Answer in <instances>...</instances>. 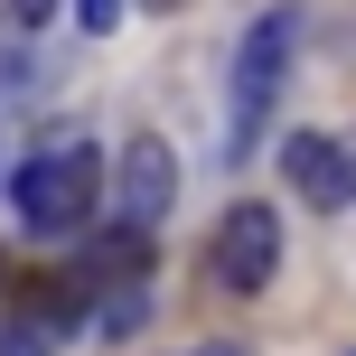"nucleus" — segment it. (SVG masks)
<instances>
[{
	"label": "nucleus",
	"mask_w": 356,
	"mask_h": 356,
	"mask_svg": "<svg viewBox=\"0 0 356 356\" xmlns=\"http://www.w3.org/2000/svg\"><path fill=\"white\" fill-rule=\"evenodd\" d=\"M75 19H85V38H104L113 19H122V0H75Z\"/></svg>",
	"instance_id": "7"
},
{
	"label": "nucleus",
	"mask_w": 356,
	"mask_h": 356,
	"mask_svg": "<svg viewBox=\"0 0 356 356\" xmlns=\"http://www.w3.org/2000/svg\"><path fill=\"white\" fill-rule=\"evenodd\" d=\"M169 197H178V160H169V141H160V131H141V141L122 150L113 207H122V225H131V234H150V225L169 216Z\"/></svg>",
	"instance_id": "4"
},
{
	"label": "nucleus",
	"mask_w": 356,
	"mask_h": 356,
	"mask_svg": "<svg viewBox=\"0 0 356 356\" xmlns=\"http://www.w3.org/2000/svg\"><path fill=\"white\" fill-rule=\"evenodd\" d=\"M10 197H19V225L29 234H75L94 216V197H104V169H94L85 141H56V150H38V160L10 178Z\"/></svg>",
	"instance_id": "1"
},
{
	"label": "nucleus",
	"mask_w": 356,
	"mask_h": 356,
	"mask_svg": "<svg viewBox=\"0 0 356 356\" xmlns=\"http://www.w3.org/2000/svg\"><path fill=\"white\" fill-rule=\"evenodd\" d=\"M0 356H56V319H38V309L10 319V328H0Z\"/></svg>",
	"instance_id": "6"
},
{
	"label": "nucleus",
	"mask_w": 356,
	"mask_h": 356,
	"mask_svg": "<svg viewBox=\"0 0 356 356\" xmlns=\"http://www.w3.org/2000/svg\"><path fill=\"white\" fill-rule=\"evenodd\" d=\"M291 47H300V10H263L253 38L234 47V131H225L234 150L263 141L272 104H282V85H291Z\"/></svg>",
	"instance_id": "2"
},
{
	"label": "nucleus",
	"mask_w": 356,
	"mask_h": 356,
	"mask_svg": "<svg viewBox=\"0 0 356 356\" xmlns=\"http://www.w3.org/2000/svg\"><path fill=\"white\" fill-rule=\"evenodd\" d=\"M272 272H282V216L263 197H234L225 225H216V282L234 300H253V291H272Z\"/></svg>",
	"instance_id": "3"
},
{
	"label": "nucleus",
	"mask_w": 356,
	"mask_h": 356,
	"mask_svg": "<svg viewBox=\"0 0 356 356\" xmlns=\"http://www.w3.org/2000/svg\"><path fill=\"white\" fill-rule=\"evenodd\" d=\"M0 272H10V253H0Z\"/></svg>",
	"instance_id": "11"
},
{
	"label": "nucleus",
	"mask_w": 356,
	"mask_h": 356,
	"mask_svg": "<svg viewBox=\"0 0 356 356\" xmlns=\"http://www.w3.org/2000/svg\"><path fill=\"white\" fill-rule=\"evenodd\" d=\"M47 10H56V0H10V19H19V29H38Z\"/></svg>",
	"instance_id": "8"
},
{
	"label": "nucleus",
	"mask_w": 356,
	"mask_h": 356,
	"mask_svg": "<svg viewBox=\"0 0 356 356\" xmlns=\"http://www.w3.org/2000/svg\"><path fill=\"white\" fill-rule=\"evenodd\" d=\"M188 356H234V347H188Z\"/></svg>",
	"instance_id": "9"
},
{
	"label": "nucleus",
	"mask_w": 356,
	"mask_h": 356,
	"mask_svg": "<svg viewBox=\"0 0 356 356\" xmlns=\"http://www.w3.org/2000/svg\"><path fill=\"white\" fill-rule=\"evenodd\" d=\"M150 10H178V0H150Z\"/></svg>",
	"instance_id": "10"
},
{
	"label": "nucleus",
	"mask_w": 356,
	"mask_h": 356,
	"mask_svg": "<svg viewBox=\"0 0 356 356\" xmlns=\"http://www.w3.org/2000/svg\"><path fill=\"white\" fill-rule=\"evenodd\" d=\"M282 178H291V188H300L319 216L356 207V150L338 141V131H300V141L282 150Z\"/></svg>",
	"instance_id": "5"
}]
</instances>
